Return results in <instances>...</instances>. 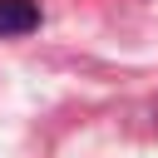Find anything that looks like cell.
Segmentation results:
<instances>
[{"label": "cell", "instance_id": "cell-1", "mask_svg": "<svg viewBox=\"0 0 158 158\" xmlns=\"http://www.w3.org/2000/svg\"><path fill=\"white\" fill-rule=\"evenodd\" d=\"M35 25H40L35 0H0V35H30Z\"/></svg>", "mask_w": 158, "mask_h": 158}]
</instances>
